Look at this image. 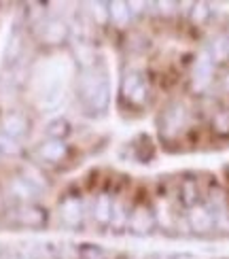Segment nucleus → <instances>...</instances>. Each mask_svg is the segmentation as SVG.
Masks as SVG:
<instances>
[{
	"mask_svg": "<svg viewBox=\"0 0 229 259\" xmlns=\"http://www.w3.org/2000/svg\"><path fill=\"white\" fill-rule=\"evenodd\" d=\"M36 157L42 161V164L58 166V164H62V161L68 157V145L64 143V140H49V138H45L36 147Z\"/></svg>",
	"mask_w": 229,
	"mask_h": 259,
	"instance_id": "obj_9",
	"label": "nucleus"
},
{
	"mask_svg": "<svg viewBox=\"0 0 229 259\" xmlns=\"http://www.w3.org/2000/svg\"><path fill=\"white\" fill-rule=\"evenodd\" d=\"M60 219L62 223L70 230H79L83 221H85V206L81 196H74V193H68L64 196L60 202Z\"/></svg>",
	"mask_w": 229,
	"mask_h": 259,
	"instance_id": "obj_3",
	"label": "nucleus"
},
{
	"mask_svg": "<svg viewBox=\"0 0 229 259\" xmlns=\"http://www.w3.org/2000/svg\"><path fill=\"white\" fill-rule=\"evenodd\" d=\"M9 259H24V257H19V255H13V257H9Z\"/></svg>",
	"mask_w": 229,
	"mask_h": 259,
	"instance_id": "obj_25",
	"label": "nucleus"
},
{
	"mask_svg": "<svg viewBox=\"0 0 229 259\" xmlns=\"http://www.w3.org/2000/svg\"><path fill=\"white\" fill-rule=\"evenodd\" d=\"M111 214H113V198L108 193H100L96 200H94V206H91V217L98 225L102 228H108L111 223Z\"/></svg>",
	"mask_w": 229,
	"mask_h": 259,
	"instance_id": "obj_12",
	"label": "nucleus"
},
{
	"mask_svg": "<svg viewBox=\"0 0 229 259\" xmlns=\"http://www.w3.org/2000/svg\"><path fill=\"white\" fill-rule=\"evenodd\" d=\"M176 259H195V257H191V255H178Z\"/></svg>",
	"mask_w": 229,
	"mask_h": 259,
	"instance_id": "obj_23",
	"label": "nucleus"
},
{
	"mask_svg": "<svg viewBox=\"0 0 229 259\" xmlns=\"http://www.w3.org/2000/svg\"><path fill=\"white\" fill-rule=\"evenodd\" d=\"M19 179L26 183L28 189L34 193V196L47 189V179H45V175H42V172L36 166H30V164L24 166V168L19 170Z\"/></svg>",
	"mask_w": 229,
	"mask_h": 259,
	"instance_id": "obj_13",
	"label": "nucleus"
},
{
	"mask_svg": "<svg viewBox=\"0 0 229 259\" xmlns=\"http://www.w3.org/2000/svg\"><path fill=\"white\" fill-rule=\"evenodd\" d=\"M132 19L127 3H108V21H113L117 28H125Z\"/></svg>",
	"mask_w": 229,
	"mask_h": 259,
	"instance_id": "obj_17",
	"label": "nucleus"
},
{
	"mask_svg": "<svg viewBox=\"0 0 229 259\" xmlns=\"http://www.w3.org/2000/svg\"><path fill=\"white\" fill-rule=\"evenodd\" d=\"M178 202L185 208H193L200 204V185L198 181H180L178 187Z\"/></svg>",
	"mask_w": 229,
	"mask_h": 259,
	"instance_id": "obj_14",
	"label": "nucleus"
},
{
	"mask_svg": "<svg viewBox=\"0 0 229 259\" xmlns=\"http://www.w3.org/2000/svg\"><path fill=\"white\" fill-rule=\"evenodd\" d=\"M189 225H191V230L198 234H206V232L214 230V217L208 210V206H202V204L193 206L189 210Z\"/></svg>",
	"mask_w": 229,
	"mask_h": 259,
	"instance_id": "obj_11",
	"label": "nucleus"
},
{
	"mask_svg": "<svg viewBox=\"0 0 229 259\" xmlns=\"http://www.w3.org/2000/svg\"><path fill=\"white\" fill-rule=\"evenodd\" d=\"M225 90L229 92V74H227V79H225Z\"/></svg>",
	"mask_w": 229,
	"mask_h": 259,
	"instance_id": "obj_24",
	"label": "nucleus"
},
{
	"mask_svg": "<svg viewBox=\"0 0 229 259\" xmlns=\"http://www.w3.org/2000/svg\"><path fill=\"white\" fill-rule=\"evenodd\" d=\"M21 51H24V40H21V34L15 30L13 34H11L9 45H7V51H5L7 64H15V62L21 58Z\"/></svg>",
	"mask_w": 229,
	"mask_h": 259,
	"instance_id": "obj_19",
	"label": "nucleus"
},
{
	"mask_svg": "<svg viewBox=\"0 0 229 259\" xmlns=\"http://www.w3.org/2000/svg\"><path fill=\"white\" fill-rule=\"evenodd\" d=\"M208 15H210L208 5H204V3L193 5V11H191V21L193 24H204V21L208 19Z\"/></svg>",
	"mask_w": 229,
	"mask_h": 259,
	"instance_id": "obj_22",
	"label": "nucleus"
},
{
	"mask_svg": "<svg viewBox=\"0 0 229 259\" xmlns=\"http://www.w3.org/2000/svg\"><path fill=\"white\" fill-rule=\"evenodd\" d=\"M155 210L147 208L145 204H138V206H134L132 210H129V221H127V230L136 234V236H147L151 234L153 230H155Z\"/></svg>",
	"mask_w": 229,
	"mask_h": 259,
	"instance_id": "obj_6",
	"label": "nucleus"
},
{
	"mask_svg": "<svg viewBox=\"0 0 229 259\" xmlns=\"http://www.w3.org/2000/svg\"><path fill=\"white\" fill-rule=\"evenodd\" d=\"M210 125H212V132H214L216 136H229V111H227V109L216 111V113L212 115Z\"/></svg>",
	"mask_w": 229,
	"mask_h": 259,
	"instance_id": "obj_20",
	"label": "nucleus"
},
{
	"mask_svg": "<svg viewBox=\"0 0 229 259\" xmlns=\"http://www.w3.org/2000/svg\"><path fill=\"white\" fill-rule=\"evenodd\" d=\"M15 221L21 225V228H28V230H40L45 228L47 221H49V212L38 206L34 202H24L19 204L17 210H15Z\"/></svg>",
	"mask_w": 229,
	"mask_h": 259,
	"instance_id": "obj_5",
	"label": "nucleus"
},
{
	"mask_svg": "<svg viewBox=\"0 0 229 259\" xmlns=\"http://www.w3.org/2000/svg\"><path fill=\"white\" fill-rule=\"evenodd\" d=\"M212 58L208 56V53H204V56H200L198 60H195V68H193V90H206L208 88V83L212 79Z\"/></svg>",
	"mask_w": 229,
	"mask_h": 259,
	"instance_id": "obj_10",
	"label": "nucleus"
},
{
	"mask_svg": "<svg viewBox=\"0 0 229 259\" xmlns=\"http://www.w3.org/2000/svg\"><path fill=\"white\" fill-rule=\"evenodd\" d=\"M127 221H129V208L125 206L123 202L113 200V214H111V223H108V228L119 234V232L127 230Z\"/></svg>",
	"mask_w": 229,
	"mask_h": 259,
	"instance_id": "obj_16",
	"label": "nucleus"
},
{
	"mask_svg": "<svg viewBox=\"0 0 229 259\" xmlns=\"http://www.w3.org/2000/svg\"><path fill=\"white\" fill-rule=\"evenodd\" d=\"M30 127H32V123H30L26 113H21V111H9L3 117L0 132H5L11 138H15V140H19V143H21V138H26L30 134Z\"/></svg>",
	"mask_w": 229,
	"mask_h": 259,
	"instance_id": "obj_8",
	"label": "nucleus"
},
{
	"mask_svg": "<svg viewBox=\"0 0 229 259\" xmlns=\"http://www.w3.org/2000/svg\"><path fill=\"white\" fill-rule=\"evenodd\" d=\"M70 134H72V125L66 117H56V119H51L45 125V136L49 140H64V143H66V138Z\"/></svg>",
	"mask_w": 229,
	"mask_h": 259,
	"instance_id": "obj_15",
	"label": "nucleus"
},
{
	"mask_svg": "<svg viewBox=\"0 0 229 259\" xmlns=\"http://www.w3.org/2000/svg\"><path fill=\"white\" fill-rule=\"evenodd\" d=\"M76 98L83 104L87 115H102L111 102L106 72L96 66H83L76 74Z\"/></svg>",
	"mask_w": 229,
	"mask_h": 259,
	"instance_id": "obj_1",
	"label": "nucleus"
},
{
	"mask_svg": "<svg viewBox=\"0 0 229 259\" xmlns=\"http://www.w3.org/2000/svg\"><path fill=\"white\" fill-rule=\"evenodd\" d=\"M38 38L40 42H45L49 47H60L68 40L70 36V28L64 24L60 17H49V19H42L40 26H38Z\"/></svg>",
	"mask_w": 229,
	"mask_h": 259,
	"instance_id": "obj_4",
	"label": "nucleus"
},
{
	"mask_svg": "<svg viewBox=\"0 0 229 259\" xmlns=\"http://www.w3.org/2000/svg\"><path fill=\"white\" fill-rule=\"evenodd\" d=\"M185 117H187V113H185V109L180 104H170L159 117L161 138H170L174 134H178L180 130L185 127Z\"/></svg>",
	"mask_w": 229,
	"mask_h": 259,
	"instance_id": "obj_7",
	"label": "nucleus"
},
{
	"mask_svg": "<svg viewBox=\"0 0 229 259\" xmlns=\"http://www.w3.org/2000/svg\"><path fill=\"white\" fill-rule=\"evenodd\" d=\"M121 96L134 106H143L149 98V83L140 72L129 70L121 79Z\"/></svg>",
	"mask_w": 229,
	"mask_h": 259,
	"instance_id": "obj_2",
	"label": "nucleus"
},
{
	"mask_svg": "<svg viewBox=\"0 0 229 259\" xmlns=\"http://www.w3.org/2000/svg\"><path fill=\"white\" fill-rule=\"evenodd\" d=\"M21 143L15 138H11L9 134L0 132V157H19L21 155Z\"/></svg>",
	"mask_w": 229,
	"mask_h": 259,
	"instance_id": "obj_18",
	"label": "nucleus"
},
{
	"mask_svg": "<svg viewBox=\"0 0 229 259\" xmlns=\"http://www.w3.org/2000/svg\"><path fill=\"white\" fill-rule=\"evenodd\" d=\"M79 249V259H108L106 251L102 249V246H98V244H81V246H76Z\"/></svg>",
	"mask_w": 229,
	"mask_h": 259,
	"instance_id": "obj_21",
	"label": "nucleus"
}]
</instances>
